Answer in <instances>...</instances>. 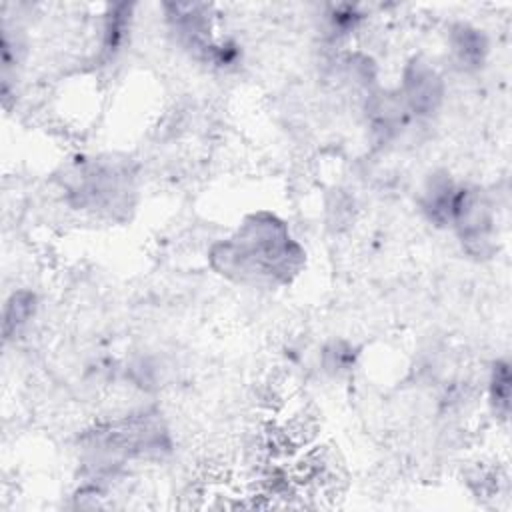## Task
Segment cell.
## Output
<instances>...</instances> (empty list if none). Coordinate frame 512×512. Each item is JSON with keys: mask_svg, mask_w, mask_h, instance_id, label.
Masks as SVG:
<instances>
[{"mask_svg": "<svg viewBox=\"0 0 512 512\" xmlns=\"http://www.w3.org/2000/svg\"><path fill=\"white\" fill-rule=\"evenodd\" d=\"M38 310V298L32 290L18 288L14 290L2 310V334L6 340L22 336V332L30 326V322L36 318Z\"/></svg>", "mask_w": 512, "mask_h": 512, "instance_id": "9c48e42d", "label": "cell"}, {"mask_svg": "<svg viewBox=\"0 0 512 512\" xmlns=\"http://www.w3.org/2000/svg\"><path fill=\"white\" fill-rule=\"evenodd\" d=\"M306 252L292 238L284 220L260 210L242 220L210 248L212 268L228 280L252 286L288 284L302 268Z\"/></svg>", "mask_w": 512, "mask_h": 512, "instance_id": "6da1fadb", "label": "cell"}, {"mask_svg": "<svg viewBox=\"0 0 512 512\" xmlns=\"http://www.w3.org/2000/svg\"><path fill=\"white\" fill-rule=\"evenodd\" d=\"M132 20H134V4L124 2V4L106 6V12L102 14V26H100L102 56L114 58L124 48L132 32Z\"/></svg>", "mask_w": 512, "mask_h": 512, "instance_id": "ba28073f", "label": "cell"}, {"mask_svg": "<svg viewBox=\"0 0 512 512\" xmlns=\"http://www.w3.org/2000/svg\"><path fill=\"white\" fill-rule=\"evenodd\" d=\"M404 102L412 120H424L434 116L446 94L442 74L424 58H410L400 72V82L394 88Z\"/></svg>", "mask_w": 512, "mask_h": 512, "instance_id": "5b68a950", "label": "cell"}, {"mask_svg": "<svg viewBox=\"0 0 512 512\" xmlns=\"http://www.w3.org/2000/svg\"><path fill=\"white\" fill-rule=\"evenodd\" d=\"M496 204L480 186H458L450 226L470 256H490L496 248Z\"/></svg>", "mask_w": 512, "mask_h": 512, "instance_id": "7a4b0ae2", "label": "cell"}, {"mask_svg": "<svg viewBox=\"0 0 512 512\" xmlns=\"http://www.w3.org/2000/svg\"><path fill=\"white\" fill-rule=\"evenodd\" d=\"M366 12L356 4H330L324 12V26L334 38H346L360 30L366 22Z\"/></svg>", "mask_w": 512, "mask_h": 512, "instance_id": "8fae6325", "label": "cell"}, {"mask_svg": "<svg viewBox=\"0 0 512 512\" xmlns=\"http://www.w3.org/2000/svg\"><path fill=\"white\" fill-rule=\"evenodd\" d=\"M510 364L506 358H498L490 364L488 378H486V396L488 406L496 418L506 420L510 412Z\"/></svg>", "mask_w": 512, "mask_h": 512, "instance_id": "30bf717a", "label": "cell"}, {"mask_svg": "<svg viewBox=\"0 0 512 512\" xmlns=\"http://www.w3.org/2000/svg\"><path fill=\"white\" fill-rule=\"evenodd\" d=\"M162 10L168 32L174 36L176 44L182 50H186L192 58L206 64L218 40V36L214 34L212 6L196 2H172L162 4Z\"/></svg>", "mask_w": 512, "mask_h": 512, "instance_id": "277c9868", "label": "cell"}, {"mask_svg": "<svg viewBox=\"0 0 512 512\" xmlns=\"http://www.w3.org/2000/svg\"><path fill=\"white\" fill-rule=\"evenodd\" d=\"M68 194L82 210H114L130 190L128 172L106 162L82 160L72 168Z\"/></svg>", "mask_w": 512, "mask_h": 512, "instance_id": "3957f363", "label": "cell"}, {"mask_svg": "<svg viewBox=\"0 0 512 512\" xmlns=\"http://www.w3.org/2000/svg\"><path fill=\"white\" fill-rule=\"evenodd\" d=\"M458 186L460 182H456L446 172H436L424 182L418 196V206L428 222H432L438 228L450 226Z\"/></svg>", "mask_w": 512, "mask_h": 512, "instance_id": "8992f818", "label": "cell"}, {"mask_svg": "<svg viewBox=\"0 0 512 512\" xmlns=\"http://www.w3.org/2000/svg\"><path fill=\"white\" fill-rule=\"evenodd\" d=\"M448 50L460 70L474 72L486 64L490 42L482 28L468 22H458L448 32Z\"/></svg>", "mask_w": 512, "mask_h": 512, "instance_id": "52a82bcc", "label": "cell"}, {"mask_svg": "<svg viewBox=\"0 0 512 512\" xmlns=\"http://www.w3.org/2000/svg\"><path fill=\"white\" fill-rule=\"evenodd\" d=\"M320 358H322V368L334 376L350 372L356 362L354 348L344 340H332L330 344H326L322 348Z\"/></svg>", "mask_w": 512, "mask_h": 512, "instance_id": "7c38bea8", "label": "cell"}]
</instances>
